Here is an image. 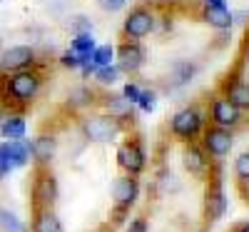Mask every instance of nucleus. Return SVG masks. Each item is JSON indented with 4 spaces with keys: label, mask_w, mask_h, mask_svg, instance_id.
I'll return each instance as SVG.
<instances>
[{
    "label": "nucleus",
    "mask_w": 249,
    "mask_h": 232,
    "mask_svg": "<svg viewBox=\"0 0 249 232\" xmlns=\"http://www.w3.org/2000/svg\"><path fill=\"white\" fill-rule=\"evenodd\" d=\"M155 30V15L147 8H135L130 10V15L124 18L122 23V33L127 35L130 40H140V38H147Z\"/></svg>",
    "instance_id": "f03ea898"
},
{
    "label": "nucleus",
    "mask_w": 249,
    "mask_h": 232,
    "mask_svg": "<svg viewBox=\"0 0 249 232\" xmlns=\"http://www.w3.org/2000/svg\"><path fill=\"white\" fill-rule=\"evenodd\" d=\"M130 105L132 102H127L122 95H112V97H107V102H105V108H107V113H110V117H115V120H120V117H124L130 113Z\"/></svg>",
    "instance_id": "4be33fe9"
},
{
    "label": "nucleus",
    "mask_w": 249,
    "mask_h": 232,
    "mask_svg": "<svg viewBox=\"0 0 249 232\" xmlns=\"http://www.w3.org/2000/svg\"><path fill=\"white\" fill-rule=\"evenodd\" d=\"M242 120V110L234 108V105L227 100V97H217L212 102V122L217 125V128H234V125H239Z\"/></svg>",
    "instance_id": "0eeeda50"
},
{
    "label": "nucleus",
    "mask_w": 249,
    "mask_h": 232,
    "mask_svg": "<svg viewBox=\"0 0 249 232\" xmlns=\"http://www.w3.org/2000/svg\"><path fill=\"white\" fill-rule=\"evenodd\" d=\"M239 232H249V222H247V225H242V227H239Z\"/></svg>",
    "instance_id": "f704fd0d"
},
{
    "label": "nucleus",
    "mask_w": 249,
    "mask_h": 232,
    "mask_svg": "<svg viewBox=\"0 0 249 232\" xmlns=\"http://www.w3.org/2000/svg\"><path fill=\"white\" fill-rule=\"evenodd\" d=\"M184 165H187V170L190 173H202L204 167H207V160H204V155H202V150L199 147H195V145H190L184 150Z\"/></svg>",
    "instance_id": "aec40b11"
},
{
    "label": "nucleus",
    "mask_w": 249,
    "mask_h": 232,
    "mask_svg": "<svg viewBox=\"0 0 249 232\" xmlns=\"http://www.w3.org/2000/svg\"><path fill=\"white\" fill-rule=\"evenodd\" d=\"M140 93H142V90H140V88L135 85V82H127V85H124V88H122V97H124V100H127V102H137V97H140Z\"/></svg>",
    "instance_id": "7c9ffc66"
},
{
    "label": "nucleus",
    "mask_w": 249,
    "mask_h": 232,
    "mask_svg": "<svg viewBox=\"0 0 249 232\" xmlns=\"http://www.w3.org/2000/svg\"><path fill=\"white\" fill-rule=\"evenodd\" d=\"M224 210H227V200H224V193L217 187L207 195V215H210L212 220H219L224 215Z\"/></svg>",
    "instance_id": "a211bd4d"
},
{
    "label": "nucleus",
    "mask_w": 249,
    "mask_h": 232,
    "mask_svg": "<svg viewBox=\"0 0 249 232\" xmlns=\"http://www.w3.org/2000/svg\"><path fill=\"white\" fill-rule=\"evenodd\" d=\"M127 232H147V222H144V220H135Z\"/></svg>",
    "instance_id": "473e14b6"
},
{
    "label": "nucleus",
    "mask_w": 249,
    "mask_h": 232,
    "mask_svg": "<svg viewBox=\"0 0 249 232\" xmlns=\"http://www.w3.org/2000/svg\"><path fill=\"white\" fill-rule=\"evenodd\" d=\"M234 173H237L242 180H249V153H242V155L234 160Z\"/></svg>",
    "instance_id": "bb28decb"
},
{
    "label": "nucleus",
    "mask_w": 249,
    "mask_h": 232,
    "mask_svg": "<svg viewBox=\"0 0 249 232\" xmlns=\"http://www.w3.org/2000/svg\"><path fill=\"white\" fill-rule=\"evenodd\" d=\"M55 150H57V140H55L53 135H40V137L33 140V145H30V155H33L37 162H43V165L53 160Z\"/></svg>",
    "instance_id": "4468645a"
},
{
    "label": "nucleus",
    "mask_w": 249,
    "mask_h": 232,
    "mask_svg": "<svg viewBox=\"0 0 249 232\" xmlns=\"http://www.w3.org/2000/svg\"><path fill=\"white\" fill-rule=\"evenodd\" d=\"M120 75H122V70L115 65H105V68H97L95 70V80L97 82H102V85H115V82L120 80Z\"/></svg>",
    "instance_id": "5701e85b"
},
{
    "label": "nucleus",
    "mask_w": 249,
    "mask_h": 232,
    "mask_svg": "<svg viewBox=\"0 0 249 232\" xmlns=\"http://www.w3.org/2000/svg\"><path fill=\"white\" fill-rule=\"evenodd\" d=\"M112 197L124 210L137 200V180L135 177H117L112 185Z\"/></svg>",
    "instance_id": "9b49d317"
},
{
    "label": "nucleus",
    "mask_w": 249,
    "mask_h": 232,
    "mask_svg": "<svg viewBox=\"0 0 249 232\" xmlns=\"http://www.w3.org/2000/svg\"><path fill=\"white\" fill-rule=\"evenodd\" d=\"M33 62H35V50L30 45H13L0 55V70H5V73L28 70Z\"/></svg>",
    "instance_id": "39448f33"
},
{
    "label": "nucleus",
    "mask_w": 249,
    "mask_h": 232,
    "mask_svg": "<svg viewBox=\"0 0 249 232\" xmlns=\"http://www.w3.org/2000/svg\"><path fill=\"white\" fill-rule=\"evenodd\" d=\"M95 3L105 13H117V10H122L124 5H127V0H95Z\"/></svg>",
    "instance_id": "cd10ccee"
},
{
    "label": "nucleus",
    "mask_w": 249,
    "mask_h": 232,
    "mask_svg": "<svg viewBox=\"0 0 249 232\" xmlns=\"http://www.w3.org/2000/svg\"><path fill=\"white\" fill-rule=\"evenodd\" d=\"M5 145H8V157H10L13 167H23L30 160V142H25V140H10Z\"/></svg>",
    "instance_id": "f3484780"
},
{
    "label": "nucleus",
    "mask_w": 249,
    "mask_h": 232,
    "mask_svg": "<svg viewBox=\"0 0 249 232\" xmlns=\"http://www.w3.org/2000/svg\"><path fill=\"white\" fill-rule=\"evenodd\" d=\"M33 195H35V202L37 205H53L55 197H57V182H55V177L53 175H40L35 180Z\"/></svg>",
    "instance_id": "ddd939ff"
},
{
    "label": "nucleus",
    "mask_w": 249,
    "mask_h": 232,
    "mask_svg": "<svg viewBox=\"0 0 249 232\" xmlns=\"http://www.w3.org/2000/svg\"><path fill=\"white\" fill-rule=\"evenodd\" d=\"M97 45H95V38H92V33H80V35H75L72 38V43H70V50L80 58V62L82 65L80 68H85V65H92V50H95Z\"/></svg>",
    "instance_id": "f8f14e48"
},
{
    "label": "nucleus",
    "mask_w": 249,
    "mask_h": 232,
    "mask_svg": "<svg viewBox=\"0 0 249 232\" xmlns=\"http://www.w3.org/2000/svg\"><path fill=\"white\" fill-rule=\"evenodd\" d=\"M40 75L35 70H18V73H10L8 82H5V88H8V95L18 102H30L37 90H40Z\"/></svg>",
    "instance_id": "f257e3e1"
},
{
    "label": "nucleus",
    "mask_w": 249,
    "mask_h": 232,
    "mask_svg": "<svg viewBox=\"0 0 249 232\" xmlns=\"http://www.w3.org/2000/svg\"><path fill=\"white\" fill-rule=\"evenodd\" d=\"M117 162H120V167H124L130 175H137L142 167H144V153H142V147H140L137 142H124V145H120Z\"/></svg>",
    "instance_id": "1a4fd4ad"
},
{
    "label": "nucleus",
    "mask_w": 249,
    "mask_h": 232,
    "mask_svg": "<svg viewBox=\"0 0 249 232\" xmlns=\"http://www.w3.org/2000/svg\"><path fill=\"white\" fill-rule=\"evenodd\" d=\"M72 30H75V35H80V33H92V23L88 18H75V23H72Z\"/></svg>",
    "instance_id": "2f4dec72"
},
{
    "label": "nucleus",
    "mask_w": 249,
    "mask_h": 232,
    "mask_svg": "<svg viewBox=\"0 0 249 232\" xmlns=\"http://www.w3.org/2000/svg\"><path fill=\"white\" fill-rule=\"evenodd\" d=\"M199 128H202V115H199V110H195V108H184V110H179V113L172 117V133H175L177 137L192 140V137L199 133Z\"/></svg>",
    "instance_id": "423d86ee"
},
{
    "label": "nucleus",
    "mask_w": 249,
    "mask_h": 232,
    "mask_svg": "<svg viewBox=\"0 0 249 232\" xmlns=\"http://www.w3.org/2000/svg\"><path fill=\"white\" fill-rule=\"evenodd\" d=\"M202 20H204L210 28H214V30H230L232 23H234L232 10L227 8V3H222V5H204Z\"/></svg>",
    "instance_id": "9d476101"
},
{
    "label": "nucleus",
    "mask_w": 249,
    "mask_h": 232,
    "mask_svg": "<svg viewBox=\"0 0 249 232\" xmlns=\"http://www.w3.org/2000/svg\"><path fill=\"white\" fill-rule=\"evenodd\" d=\"M192 73H195V68L190 65V62H177V65H175V82L182 85V82H187L192 77Z\"/></svg>",
    "instance_id": "393cba45"
},
{
    "label": "nucleus",
    "mask_w": 249,
    "mask_h": 232,
    "mask_svg": "<svg viewBox=\"0 0 249 232\" xmlns=\"http://www.w3.org/2000/svg\"><path fill=\"white\" fill-rule=\"evenodd\" d=\"M0 135L5 140H23L25 137V117L23 115H8L0 122Z\"/></svg>",
    "instance_id": "2eb2a0df"
},
{
    "label": "nucleus",
    "mask_w": 249,
    "mask_h": 232,
    "mask_svg": "<svg viewBox=\"0 0 249 232\" xmlns=\"http://www.w3.org/2000/svg\"><path fill=\"white\" fill-rule=\"evenodd\" d=\"M115 65L122 70V73H137L142 65H144V50L137 40H124V43L115 50Z\"/></svg>",
    "instance_id": "20e7f679"
},
{
    "label": "nucleus",
    "mask_w": 249,
    "mask_h": 232,
    "mask_svg": "<svg viewBox=\"0 0 249 232\" xmlns=\"http://www.w3.org/2000/svg\"><path fill=\"white\" fill-rule=\"evenodd\" d=\"M10 157H8V145H0V177H5L10 173Z\"/></svg>",
    "instance_id": "c756f323"
},
{
    "label": "nucleus",
    "mask_w": 249,
    "mask_h": 232,
    "mask_svg": "<svg viewBox=\"0 0 249 232\" xmlns=\"http://www.w3.org/2000/svg\"><path fill=\"white\" fill-rule=\"evenodd\" d=\"M90 62L95 65V70L105 68V65H112V62H115V48L112 45H97L92 50V60Z\"/></svg>",
    "instance_id": "412c9836"
},
{
    "label": "nucleus",
    "mask_w": 249,
    "mask_h": 232,
    "mask_svg": "<svg viewBox=\"0 0 249 232\" xmlns=\"http://www.w3.org/2000/svg\"><path fill=\"white\" fill-rule=\"evenodd\" d=\"M202 3H204V5H222L224 0H202Z\"/></svg>",
    "instance_id": "72a5a7b5"
},
{
    "label": "nucleus",
    "mask_w": 249,
    "mask_h": 232,
    "mask_svg": "<svg viewBox=\"0 0 249 232\" xmlns=\"http://www.w3.org/2000/svg\"><path fill=\"white\" fill-rule=\"evenodd\" d=\"M227 100L239 110H249V82H244V80L230 82V88H227Z\"/></svg>",
    "instance_id": "dca6fc26"
},
{
    "label": "nucleus",
    "mask_w": 249,
    "mask_h": 232,
    "mask_svg": "<svg viewBox=\"0 0 249 232\" xmlns=\"http://www.w3.org/2000/svg\"><path fill=\"white\" fill-rule=\"evenodd\" d=\"M155 100H157V95H155L152 90H142L140 97H137V105H140L144 113H152V110H155Z\"/></svg>",
    "instance_id": "a878e982"
},
{
    "label": "nucleus",
    "mask_w": 249,
    "mask_h": 232,
    "mask_svg": "<svg viewBox=\"0 0 249 232\" xmlns=\"http://www.w3.org/2000/svg\"><path fill=\"white\" fill-rule=\"evenodd\" d=\"M33 230L35 232H62V225H60V220L50 213V210H43V213H37Z\"/></svg>",
    "instance_id": "6ab92c4d"
},
{
    "label": "nucleus",
    "mask_w": 249,
    "mask_h": 232,
    "mask_svg": "<svg viewBox=\"0 0 249 232\" xmlns=\"http://www.w3.org/2000/svg\"><path fill=\"white\" fill-rule=\"evenodd\" d=\"M0 3H5V0H0Z\"/></svg>",
    "instance_id": "c9c22d12"
},
{
    "label": "nucleus",
    "mask_w": 249,
    "mask_h": 232,
    "mask_svg": "<svg viewBox=\"0 0 249 232\" xmlns=\"http://www.w3.org/2000/svg\"><path fill=\"white\" fill-rule=\"evenodd\" d=\"M60 65H62V68H70V70H77L82 62H80V58H77L72 50H65V53L60 55Z\"/></svg>",
    "instance_id": "c85d7f7f"
},
{
    "label": "nucleus",
    "mask_w": 249,
    "mask_h": 232,
    "mask_svg": "<svg viewBox=\"0 0 249 232\" xmlns=\"http://www.w3.org/2000/svg\"><path fill=\"white\" fill-rule=\"evenodd\" d=\"M0 230L3 232H25V227L18 220V215L8 213V210H3V207H0Z\"/></svg>",
    "instance_id": "b1692460"
},
{
    "label": "nucleus",
    "mask_w": 249,
    "mask_h": 232,
    "mask_svg": "<svg viewBox=\"0 0 249 232\" xmlns=\"http://www.w3.org/2000/svg\"><path fill=\"white\" fill-rule=\"evenodd\" d=\"M204 147L210 150V155L214 157H222L232 150V133L227 130V128H210L204 133Z\"/></svg>",
    "instance_id": "6e6552de"
},
{
    "label": "nucleus",
    "mask_w": 249,
    "mask_h": 232,
    "mask_svg": "<svg viewBox=\"0 0 249 232\" xmlns=\"http://www.w3.org/2000/svg\"><path fill=\"white\" fill-rule=\"evenodd\" d=\"M82 133L92 142H107L120 133V122L115 117H107V115H92L82 122Z\"/></svg>",
    "instance_id": "7ed1b4c3"
}]
</instances>
